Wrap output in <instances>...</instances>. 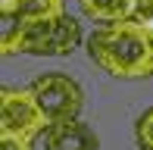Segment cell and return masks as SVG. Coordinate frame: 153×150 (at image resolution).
<instances>
[{
    "mask_svg": "<svg viewBox=\"0 0 153 150\" xmlns=\"http://www.w3.org/2000/svg\"><path fill=\"white\" fill-rule=\"evenodd\" d=\"M0 150H34L28 138H13V134H0Z\"/></svg>",
    "mask_w": 153,
    "mask_h": 150,
    "instance_id": "cell-10",
    "label": "cell"
},
{
    "mask_svg": "<svg viewBox=\"0 0 153 150\" xmlns=\"http://www.w3.org/2000/svg\"><path fill=\"white\" fill-rule=\"evenodd\" d=\"M81 41V25L72 16H56L44 19V22H31L22 28L3 31V56L13 53H38V56H62L72 53Z\"/></svg>",
    "mask_w": 153,
    "mask_h": 150,
    "instance_id": "cell-2",
    "label": "cell"
},
{
    "mask_svg": "<svg viewBox=\"0 0 153 150\" xmlns=\"http://www.w3.org/2000/svg\"><path fill=\"white\" fill-rule=\"evenodd\" d=\"M147 31H150V38H153V25H150V28H147Z\"/></svg>",
    "mask_w": 153,
    "mask_h": 150,
    "instance_id": "cell-11",
    "label": "cell"
},
{
    "mask_svg": "<svg viewBox=\"0 0 153 150\" xmlns=\"http://www.w3.org/2000/svg\"><path fill=\"white\" fill-rule=\"evenodd\" d=\"M134 22L150 28L153 25V0H137V10H134Z\"/></svg>",
    "mask_w": 153,
    "mask_h": 150,
    "instance_id": "cell-9",
    "label": "cell"
},
{
    "mask_svg": "<svg viewBox=\"0 0 153 150\" xmlns=\"http://www.w3.org/2000/svg\"><path fill=\"white\" fill-rule=\"evenodd\" d=\"M137 144L144 150H153V106L137 119Z\"/></svg>",
    "mask_w": 153,
    "mask_h": 150,
    "instance_id": "cell-8",
    "label": "cell"
},
{
    "mask_svg": "<svg viewBox=\"0 0 153 150\" xmlns=\"http://www.w3.org/2000/svg\"><path fill=\"white\" fill-rule=\"evenodd\" d=\"M56 16H66V0H0L3 31L44 22V19H56Z\"/></svg>",
    "mask_w": 153,
    "mask_h": 150,
    "instance_id": "cell-5",
    "label": "cell"
},
{
    "mask_svg": "<svg viewBox=\"0 0 153 150\" xmlns=\"http://www.w3.org/2000/svg\"><path fill=\"white\" fill-rule=\"evenodd\" d=\"M31 97L38 110L44 113L47 125H59V122H75L81 113V88L75 78L62 72H50L31 81Z\"/></svg>",
    "mask_w": 153,
    "mask_h": 150,
    "instance_id": "cell-3",
    "label": "cell"
},
{
    "mask_svg": "<svg viewBox=\"0 0 153 150\" xmlns=\"http://www.w3.org/2000/svg\"><path fill=\"white\" fill-rule=\"evenodd\" d=\"M88 53L103 72L116 75V78L153 75V38L134 19L97 28L88 38Z\"/></svg>",
    "mask_w": 153,
    "mask_h": 150,
    "instance_id": "cell-1",
    "label": "cell"
},
{
    "mask_svg": "<svg viewBox=\"0 0 153 150\" xmlns=\"http://www.w3.org/2000/svg\"><path fill=\"white\" fill-rule=\"evenodd\" d=\"M81 13L88 19H97V22L106 25H119V22H131L137 10V0H78Z\"/></svg>",
    "mask_w": 153,
    "mask_h": 150,
    "instance_id": "cell-7",
    "label": "cell"
},
{
    "mask_svg": "<svg viewBox=\"0 0 153 150\" xmlns=\"http://www.w3.org/2000/svg\"><path fill=\"white\" fill-rule=\"evenodd\" d=\"M44 144H47V150H100V141H97L94 128H88L78 119L50 125L44 131Z\"/></svg>",
    "mask_w": 153,
    "mask_h": 150,
    "instance_id": "cell-6",
    "label": "cell"
},
{
    "mask_svg": "<svg viewBox=\"0 0 153 150\" xmlns=\"http://www.w3.org/2000/svg\"><path fill=\"white\" fill-rule=\"evenodd\" d=\"M47 119L38 110L31 91H19V88H3L0 91V134H13V138H28L34 141L41 131H47Z\"/></svg>",
    "mask_w": 153,
    "mask_h": 150,
    "instance_id": "cell-4",
    "label": "cell"
}]
</instances>
